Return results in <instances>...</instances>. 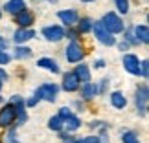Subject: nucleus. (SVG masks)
<instances>
[{
    "label": "nucleus",
    "mask_w": 149,
    "mask_h": 143,
    "mask_svg": "<svg viewBox=\"0 0 149 143\" xmlns=\"http://www.w3.org/2000/svg\"><path fill=\"white\" fill-rule=\"evenodd\" d=\"M103 28L111 33V35H114V33H120V31H123V22L122 19L116 15V13H107L105 17H103Z\"/></svg>",
    "instance_id": "f257e3e1"
},
{
    "label": "nucleus",
    "mask_w": 149,
    "mask_h": 143,
    "mask_svg": "<svg viewBox=\"0 0 149 143\" xmlns=\"http://www.w3.org/2000/svg\"><path fill=\"white\" fill-rule=\"evenodd\" d=\"M35 97L39 101L44 99V101H50V103H54L57 99V86L54 83H46V84H42V86H39V90L35 92Z\"/></svg>",
    "instance_id": "f03ea898"
},
{
    "label": "nucleus",
    "mask_w": 149,
    "mask_h": 143,
    "mask_svg": "<svg viewBox=\"0 0 149 143\" xmlns=\"http://www.w3.org/2000/svg\"><path fill=\"white\" fill-rule=\"evenodd\" d=\"M92 28H94V35H96V39H98L100 42H103L105 46H112V44L116 42V41H114V37L105 30V28H103L101 22H96Z\"/></svg>",
    "instance_id": "7ed1b4c3"
},
{
    "label": "nucleus",
    "mask_w": 149,
    "mask_h": 143,
    "mask_svg": "<svg viewBox=\"0 0 149 143\" xmlns=\"http://www.w3.org/2000/svg\"><path fill=\"white\" fill-rule=\"evenodd\" d=\"M83 59V48H81V44L76 42V41H72L70 44H68V48H66V61L68 62H79Z\"/></svg>",
    "instance_id": "20e7f679"
},
{
    "label": "nucleus",
    "mask_w": 149,
    "mask_h": 143,
    "mask_svg": "<svg viewBox=\"0 0 149 143\" xmlns=\"http://www.w3.org/2000/svg\"><path fill=\"white\" fill-rule=\"evenodd\" d=\"M42 35L50 42H59L61 39L65 37V30L59 28V26H48V28H44V30H42Z\"/></svg>",
    "instance_id": "39448f33"
},
{
    "label": "nucleus",
    "mask_w": 149,
    "mask_h": 143,
    "mask_svg": "<svg viewBox=\"0 0 149 143\" xmlns=\"http://www.w3.org/2000/svg\"><path fill=\"white\" fill-rule=\"evenodd\" d=\"M123 68L127 70L129 73H133V75H138V70H140V61H138V57L136 55H125L123 57Z\"/></svg>",
    "instance_id": "423d86ee"
},
{
    "label": "nucleus",
    "mask_w": 149,
    "mask_h": 143,
    "mask_svg": "<svg viewBox=\"0 0 149 143\" xmlns=\"http://www.w3.org/2000/svg\"><path fill=\"white\" fill-rule=\"evenodd\" d=\"M15 119H17V116H15V106L8 105L6 108L0 110V125H2V127H9L11 123H15Z\"/></svg>",
    "instance_id": "0eeeda50"
},
{
    "label": "nucleus",
    "mask_w": 149,
    "mask_h": 143,
    "mask_svg": "<svg viewBox=\"0 0 149 143\" xmlns=\"http://www.w3.org/2000/svg\"><path fill=\"white\" fill-rule=\"evenodd\" d=\"M4 9L9 15H19L22 11H26V2L24 0H8V4L4 6Z\"/></svg>",
    "instance_id": "6e6552de"
},
{
    "label": "nucleus",
    "mask_w": 149,
    "mask_h": 143,
    "mask_svg": "<svg viewBox=\"0 0 149 143\" xmlns=\"http://www.w3.org/2000/svg\"><path fill=\"white\" fill-rule=\"evenodd\" d=\"M63 88H65L66 92H76L79 88V79L74 75V73H66V75L63 77Z\"/></svg>",
    "instance_id": "1a4fd4ad"
},
{
    "label": "nucleus",
    "mask_w": 149,
    "mask_h": 143,
    "mask_svg": "<svg viewBox=\"0 0 149 143\" xmlns=\"http://www.w3.org/2000/svg\"><path fill=\"white\" fill-rule=\"evenodd\" d=\"M57 17L63 20V24H66V26H72V24H76V22L79 20V17L77 13L74 9H66V11H59L57 13Z\"/></svg>",
    "instance_id": "9d476101"
},
{
    "label": "nucleus",
    "mask_w": 149,
    "mask_h": 143,
    "mask_svg": "<svg viewBox=\"0 0 149 143\" xmlns=\"http://www.w3.org/2000/svg\"><path fill=\"white\" fill-rule=\"evenodd\" d=\"M136 106H138L140 114L146 112V106H147V86L138 88V92H136Z\"/></svg>",
    "instance_id": "9b49d317"
},
{
    "label": "nucleus",
    "mask_w": 149,
    "mask_h": 143,
    "mask_svg": "<svg viewBox=\"0 0 149 143\" xmlns=\"http://www.w3.org/2000/svg\"><path fill=\"white\" fill-rule=\"evenodd\" d=\"M111 105L114 108H118V110H122V108H125V105H127V99H125V95L122 92H112L111 94Z\"/></svg>",
    "instance_id": "f8f14e48"
},
{
    "label": "nucleus",
    "mask_w": 149,
    "mask_h": 143,
    "mask_svg": "<svg viewBox=\"0 0 149 143\" xmlns=\"http://www.w3.org/2000/svg\"><path fill=\"white\" fill-rule=\"evenodd\" d=\"M37 66H41V68H46V70H50L52 73H59V66H57V62L54 59H39L37 61Z\"/></svg>",
    "instance_id": "ddd939ff"
},
{
    "label": "nucleus",
    "mask_w": 149,
    "mask_h": 143,
    "mask_svg": "<svg viewBox=\"0 0 149 143\" xmlns=\"http://www.w3.org/2000/svg\"><path fill=\"white\" fill-rule=\"evenodd\" d=\"M31 22H33V13H30V11H22V13L17 15V24L22 26V30L26 26H30Z\"/></svg>",
    "instance_id": "4468645a"
},
{
    "label": "nucleus",
    "mask_w": 149,
    "mask_h": 143,
    "mask_svg": "<svg viewBox=\"0 0 149 143\" xmlns=\"http://www.w3.org/2000/svg\"><path fill=\"white\" fill-rule=\"evenodd\" d=\"M74 75H76L79 81H85V83L90 81V72H88L87 64H79V66L76 68V72H74Z\"/></svg>",
    "instance_id": "2eb2a0df"
},
{
    "label": "nucleus",
    "mask_w": 149,
    "mask_h": 143,
    "mask_svg": "<svg viewBox=\"0 0 149 143\" xmlns=\"http://www.w3.org/2000/svg\"><path fill=\"white\" fill-rule=\"evenodd\" d=\"M134 33H136V41L147 44V41H149V30H147V26H136L134 28Z\"/></svg>",
    "instance_id": "dca6fc26"
},
{
    "label": "nucleus",
    "mask_w": 149,
    "mask_h": 143,
    "mask_svg": "<svg viewBox=\"0 0 149 143\" xmlns=\"http://www.w3.org/2000/svg\"><path fill=\"white\" fill-rule=\"evenodd\" d=\"M35 35L31 30H19L15 33V42L17 44H22V42H26V41H30V39Z\"/></svg>",
    "instance_id": "f3484780"
},
{
    "label": "nucleus",
    "mask_w": 149,
    "mask_h": 143,
    "mask_svg": "<svg viewBox=\"0 0 149 143\" xmlns=\"http://www.w3.org/2000/svg\"><path fill=\"white\" fill-rule=\"evenodd\" d=\"M98 94V84H90V83H87L83 86V90H81V95L85 97V99H92V97Z\"/></svg>",
    "instance_id": "a211bd4d"
},
{
    "label": "nucleus",
    "mask_w": 149,
    "mask_h": 143,
    "mask_svg": "<svg viewBox=\"0 0 149 143\" xmlns=\"http://www.w3.org/2000/svg\"><path fill=\"white\" fill-rule=\"evenodd\" d=\"M63 125H66L68 130H77L79 127H81V121H79V117L70 116V117H66L65 121H63Z\"/></svg>",
    "instance_id": "6ab92c4d"
},
{
    "label": "nucleus",
    "mask_w": 149,
    "mask_h": 143,
    "mask_svg": "<svg viewBox=\"0 0 149 143\" xmlns=\"http://www.w3.org/2000/svg\"><path fill=\"white\" fill-rule=\"evenodd\" d=\"M15 55H17V59H30V57H31V50L26 48V46H19L15 50Z\"/></svg>",
    "instance_id": "aec40b11"
},
{
    "label": "nucleus",
    "mask_w": 149,
    "mask_h": 143,
    "mask_svg": "<svg viewBox=\"0 0 149 143\" xmlns=\"http://www.w3.org/2000/svg\"><path fill=\"white\" fill-rule=\"evenodd\" d=\"M48 127L52 130H61L63 128V119L59 116H54V117H50V121H48Z\"/></svg>",
    "instance_id": "412c9836"
},
{
    "label": "nucleus",
    "mask_w": 149,
    "mask_h": 143,
    "mask_svg": "<svg viewBox=\"0 0 149 143\" xmlns=\"http://www.w3.org/2000/svg\"><path fill=\"white\" fill-rule=\"evenodd\" d=\"M114 4H116L120 13H129V0H114Z\"/></svg>",
    "instance_id": "4be33fe9"
},
{
    "label": "nucleus",
    "mask_w": 149,
    "mask_h": 143,
    "mask_svg": "<svg viewBox=\"0 0 149 143\" xmlns=\"http://www.w3.org/2000/svg\"><path fill=\"white\" fill-rule=\"evenodd\" d=\"M92 26L94 24H92V20H90V19H81V20H79V31H81V33H87Z\"/></svg>",
    "instance_id": "5701e85b"
},
{
    "label": "nucleus",
    "mask_w": 149,
    "mask_h": 143,
    "mask_svg": "<svg viewBox=\"0 0 149 143\" xmlns=\"http://www.w3.org/2000/svg\"><path fill=\"white\" fill-rule=\"evenodd\" d=\"M122 140H123V143H140L138 136H136L134 132H125Z\"/></svg>",
    "instance_id": "b1692460"
},
{
    "label": "nucleus",
    "mask_w": 149,
    "mask_h": 143,
    "mask_svg": "<svg viewBox=\"0 0 149 143\" xmlns=\"http://www.w3.org/2000/svg\"><path fill=\"white\" fill-rule=\"evenodd\" d=\"M76 143H100V138L98 136H87V138H83V140H77Z\"/></svg>",
    "instance_id": "393cba45"
},
{
    "label": "nucleus",
    "mask_w": 149,
    "mask_h": 143,
    "mask_svg": "<svg viewBox=\"0 0 149 143\" xmlns=\"http://www.w3.org/2000/svg\"><path fill=\"white\" fill-rule=\"evenodd\" d=\"M72 116V112H70V108H66V106H63L61 108V112H59V117L63 119V121H65L66 117H70Z\"/></svg>",
    "instance_id": "a878e982"
},
{
    "label": "nucleus",
    "mask_w": 149,
    "mask_h": 143,
    "mask_svg": "<svg viewBox=\"0 0 149 143\" xmlns=\"http://www.w3.org/2000/svg\"><path fill=\"white\" fill-rule=\"evenodd\" d=\"M11 61V55L6 53V51H0V64H8Z\"/></svg>",
    "instance_id": "bb28decb"
},
{
    "label": "nucleus",
    "mask_w": 149,
    "mask_h": 143,
    "mask_svg": "<svg viewBox=\"0 0 149 143\" xmlns=\"http://www.w3.org/2000/svg\"><path fill=\"white\" fill-rule=\"evenodd\" d=\"M138 72H142V75L147 77V61H144V62L140 64V70H138Z\"/></svg>",
    "instance_id": "cd10ccee"
},
{
    "label": "nucleus",
    "mask_w": 149,
    "mask_h": 143,
    "mask_svg": "<svg viewBox=\"0 0 149 143\" xmlns=\"http://www.w3.org/2000/svg\"><path fill=\"white\" fill-rule=\"evenodd\" d=\"M8 141L9 143H19V141H17V136H15V130H11V132L8 134Z\"/></svg>",
    "instance_id": "c85d7f7f"
},
{
    "label": "nucleus",
    "mask_w": 149,
    "mask_h": 143,
    "mask_svg": "<svg viewBox=\"0 0 149 143\" xmlns=\"http://www.w3.org/2000/svg\"><path fill=\"white\" fill-rule=\"evenodd\" d=\"M6 79H8V72L0 68V83H2V81H6Z\"/></svg>",
    "instance_id": "c756f323"
},
{
    "label": "nucleus",
    "mask_w": 149,
    "mask_h": 143,
    "mask_svg": "<svg viewBox=\"0 0 149 143\" xmlns=\"http://www.w3.org/2000/svg\"><path fill=\"white\" fill-rule=\"evenodd\" d=\"M6 46H8V42H6L2 37H0V51H4V50H6Z\"/></svg>",
    "instance_id": "7c9ffc66"
},
{
    "label": "nucleus",
    "mask_w": 149,
    "mask_h": 143,
    "mask_svg": "<svg viewBox=\"0 0 149 143\" xmlns=\"http://www.w3.org/2000/svg\"><path fill=\"white\" fill-rule=\"evenodd\" d=\"M94 66H96V68H103V66H105V61H101V59H100V61H96V62H94Z\"/></svg>",
    "instance_id": "2f4dec72"
},
{
    "label": "nucleus",
    "mask_w": 149,
    "mask_h": 143,
    "mask_svg": "<svg viewBox=\"0 0 149 143\" xmlns=\"http://www.w3.org/2000/svg\"><path fill=\"white\" fill-rule=\"evenodd\" d=\"M39 99H37V97H31V99L30 101H28V105H30V106H33V105H35V103H37Z\"/></svg>",
    "instance_id": "473e14b6"
},
{
    "label": "nucleus",
    "mask_w": 149,
    "mask_h": 143,
    "mask_svg": "<svg viewBox=\"0 0 149 143\" xmlns=\"http://www.w3.org/2000/svg\"><path fill=\"white\" fill-rule=\"evenodd\" d=\"M46 2H50V4H55V2H57V0H46Z\"/></svg>",
    "instance_id": "72a5a7b5"
},
{
    "label": "nucleus",
    "mask_w": 149,
    "mask_h": 143,
    "mask_svg": "<svg viewBox=\"0 0 149 143\" xmlns=\"http://www.w3.org/2000/svg\"><path fill=\"white\" fill-rule=\"evenodd\" d=\"M83 2H92V0H83Z\"/></svg>",
    "instance_id": "f704fd0d"
},
{
    "label": "nucleus",
    "mask_w": 149,
    "mask_h": 143,
    "mask_svg": "<svg viewBox=\"0 0 149 143\" xmlns=\"http://www.w3.org/2000/svg\"><path fill=\"white\" fill-rule=\"evenodd\" d=\"M0 88H2V83H0Z\"/></svg>",
    "instance_id": "c9c22d12"
},
{
    "label": "nucleus",
    "mask_w": 149,
    "mask_h": 143,
    "mask_svg": "<svg viewBox=\"0 0 149 143\" xmlns=\"http://www.w3.org/2000/svg\"><path fill=\"white\" fill-rule=\"evenodd\" d=\"M0 103H2V97H0Z\"/></svg>",
    "instance_id": "e433bc0d"
},
{
    "label": "nucleus",
    "mask_w": 149,
    "mask_h": 143,
    "mask_svg": "<svg viewBox=\"0 0 149 143\" xmlns=\"http://www.w3.org/2000/svg\"><path fill=\"white\" fill-rule=\"evenodd\" d=\"M0 15H2V13H0Z\"/></svg>",
    "instance_id": "4c0bfd02"
}]
</instances>
